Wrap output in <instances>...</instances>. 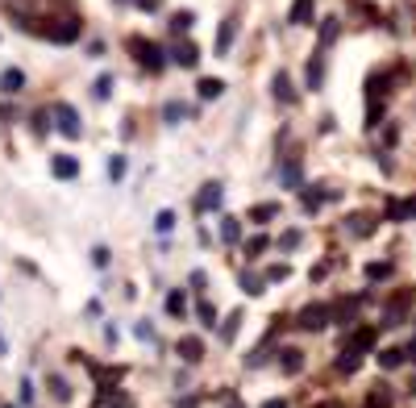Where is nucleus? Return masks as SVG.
<instances>
[{"label": "nucleus", "mask_w": 416, "mask_h": 408, "mask_svg": "<svg viewBox=\"0 0 416 408\" xmlns=\"http://www.w3.org/2000/svg\"><path fill=\"white\" fill-rule=\"evenodd\" d=\"M108 175H113V179H125V158H121V154L108 158Z\"/></svg>", "instance_id": "2f4dec72"}, {"label": "nucleus", "mask_w": 416, "mask_h": 408, "mask_svg": "<svg viewBox=\"0 0 416 408\" xmlns=\"http://www.w3.org/2000/svg\"><path fill=\"white\" fill-rule=\"evenodd\" d=\"M329 317H333V309H329V304H313V309H304V313H300V321H296V325H300V329H325V325H329Z\"/></svg>", "instance_id": "f03ea898"}, {"label": "nucleus", "mask_w": 416, "mask_h": 408, "mask_svg": "<svg viewBox=\"0 0 416 408\" xmlns=\"http://www.w3.org/2000/svg\"><path fill=\"white\" fill-rule=\"evenodd\" d=\"M0 354H4V338H0Z\"/></svg>", "instance_id": "c03bdc74"}, {"label": "nucleus", "mask_w": 416, "mask_h": 408, "mask_svg": "<svg viewBox=\"0 0 416 408\" xmlns=\"http://www.w3.org/2000/svg\"><path fill=\"white\" fill-rule=\"evenodd\" d=\"M192 25H196V13H175V17H171V29H175V33H188Z\"/></svg>", "instance_id": "4be33fe9"}, {"label": "nucleus", "mask_w": 416, "mask_h": 408, "mask_svg": "<svg viewBox=\"0 0 416 408\" xmlns=\"http://www.w3.org/2000/svg\"><path fill=\"white\" fill-rule=\"evenodd\" d=\"M238 321H242V317H238V313H233V317H229V321H225V342H229V338H233V334H238Z\"/></svg>", "instance_id": "58836bf2"}, {"label": "nucleus", "mask_w": 416, "mask_h": 408, "mask_svg": "<svg viewBox=\"0 0 416 408\" xmlns=\"http://www.w3.org/2000/svg\"><path fill=\"white\" fill-rule=\"evenodd\" d=\"M321 408H333V405H321Z\"/></svg>", "instance_id": "49530a36"}, {"label": "nucleus", "mask_w": 416, "mask_h": 408, "mask_svg": "<svg viewBox=\"0 0 416 408\" xmlns=\"http://www.w3.org/2000/svg\"><path fill=\"white\" fill-rule=\"evenodd\" d=\"M408 217H416V200H408Z\"/></svg>", "instance_id": "37998d69"}, {"label": "nucleus", "mask_w": 416, "mask_h": 408, "mask_svg": "<svg viewBox=\"0 0 416 408\" xmlns=\"http://www.w3.org/2000/svg\"><path fill=\"white\" fill-rule=\"evenodd\" d=\"M113 408H133V400H129V396H117V400H113Z\"/></svg>", "instance_id": "a19ab883"}, {"label": "nucleus", "mask_w": 416, "mask_h": 408, "mask_svg": "<svg viewBox=\"0 0 416 408\" xmlns=\"http://www.w3.org/2000/svg\"><path fill=\"white\" fill-rule=\"evenodd\" d=\"M338 33H342L338 17H325V21H321V46H333V42H338Z\"/></svg>", "instance_id": "f3484780"}, {"label": "nucleus", "mask_w": 416, "mask_h": 408, "mask_svg": "<svg viewBox=\"0 0 416 408\" xmlns=\"http://www.w3.org/2000/svg\"><path fill=\"white\" fill-rule=\"evenodd\" d=\"M79 38V21L75 17H63L54 29H50V42H58V46H67V42H75Z\"/></svg>", "instance_id": "39448f33"}, {"label": "nucleus", "mask_w": 416, "mask_h": 408, "mask_svg": "<svg viewBox=\"0 0 416 408\" xmlns=\"http://www.w3.org/2000/svg\"><path fill=\"white\" fill-rule=\"evenodd\" d=\"M346 229H354L358 238H367V234H371L375 225H371V217H350V221H346Z\"/></svg>", "instance_id": "cd10ccee"}, {"label": "nucleus", "mask_w": 416, "mask_h": 408, "mask_svg": "<svg viewBox=\"0 0 416 408\" xmlns=\"http://www.w3.org/2000/svg\"><path fill=\"white\" fill-rule=\"evenodd\" d=\"M288 21H292V25H308V21H313V0H292Z\"/></svg>", "instance_id": "4468645a"}, {"label": "nucleus", "mask_w": 416, "mask_h": 408, "mask_svg": "<svg viewBox=\"0 0 416 408\" xmlns=\"http://www.w3.org/2000/svg\"><path fill=\"white\" fill-rule=\"evenodd\" d=\"M279 179H283V188H304V167H300V158H288L283 171H279Z\"/></svg>", "instance_id": "1a4fd4ad"}, {"label": "nucleus", "mask_w": 416, "mask_h": 408, "mask_svg": "<svg viewBox=\"0 0 416 408\" xmlns=\"http://www.w3.org/2000/svg\"><path fill=\"white\" fill-rule=\"evenodd\" d=\"M404 309H408V296H396V300L383 309V325H400V321H404Z\"/></svg>", "instance_id": "ddd939ff"}, {"label": "nucleus", "mask_w": 416, "mask_h": 408, "mask_svg": "<svg viewBox=\"0 0 416 408\" xmlns=\"http://www.w3.org/2000/svg\"><path fill=\"white\" fill-rule=\"evenodd\" d=\"M221 200H225V188H221V183H204L200 196H196V209H200V213H213V209H221Z\"/></svg>", "instance_id": "20e7f679"}, {"label": "nucleus", "mask_w": 416, "mask_h": 408, "mask_svg": "<svg viewBox=\"0 0 416 408\" xmlns=\"http://www.w3.org/2000/svg\"><path fill=\"white\" fill-rule=\"evenodd\" d=\"M171 63H179V67H188V71H192V67L200 63V50H196L192 42H179V46L171 50Z\"/></svg>", "instance_id": "6e6552de"}, {"label": "nucleus", "mask_w": 416, "mask_h": 408, "mask_svg": "<svg viewBox=\"0 0 416 408\" xmlns=\"http://www.w3.org/2000/svg\"><path fill=\"white\" fill-rule=\"evenodd\" d=\"M404 359H408V350H383V354H379V367H383V371H396Z\"/></svg>", "instance_id": "aec40b11"}, {"label": "nucleus", "mask_w": 416, "mask_h": 408, "mask_svg": "<svg viewBox=\"0 0 416 408\" xmlns=\"http://www.w3.org/2000/svg\"><path fill=\"white\" fill-rule=\"evenodd\" d=\"M108 92H113V75H100L96 88H92V96H96V100H108Z\"/></svg>", "instance_id": "c85d7f7f"}, {"label": "nucleus", "mask_w": 416, "mask_h": 408, "mask_svg": "<svg viewBox=\"0 0 416 408\" xmlns=\"http://www.w3.org/2000/svg\"><path fill=\"white\" fill-rule=\"evenodd\" d=\"M242 292H250V296H263V279H254V275H242Z\"/></svg>", "instance_id": "72a5a7b5"}, {"label": "nucleus", "mask_w": 416, "mask_h": 408, "mask_svg": "<svg viewBox=\"0 0 416 408\" xmlns=\"http://www.w3.org/2000/svg\"><path fill=\"white\" fill-rule=\"evenodd\" d=\"M92 263H96V267H108V246H96V250H92Z\"/></svg>", "instance_id": "e433bc0d"}, {"label": "nucleus", "mask_w": 416, "mask_h": 408, "mask_svg": "<svg viewBox=\"0 0 416 408\" xmlns=\"http://www.w3.org/2000/svg\"><path fill=\"white\" fill-rule=\"evenodd\" d=\"M358 363H363V359H358V350H354V346H346V354L338 359V371H358Z\"/></svg>", "instance_id": "393cba45"}, {"label": "nucleus", "mask_w": 416, "mask_h": 408, "mask_svg": "<svg viewBox=\"0 0 416 408\" xmlns=\"http://www.w3.org/2000/svg\"><path fill=\"white\" fill-rule=\"evenodd\" d=\"M196 313H200V321H204V325H208V329H213V325H217V309H213V304H208V300H200V304H196Z\"/></svg>", "instance_id": "c756f323"}, {"label": "nucleus", "mask_w": 416, "mask_h": 408, "mask_svg": "<svg viewBox=\"0 0 416 408\" xmlns=\"http://www.w3.org/2000/svg\"><path fill=\"white\" fill-rule=\"evenodd\" d=\"M321 79H325V63H321V54L308 63V88H321Z\"/></svg>", "instance_id": "5701e85b"}, {"label": "nucleus", "mask_w": 416, "mask_h": 408, "mask_svg": "<svg viewBox=\"0 0 416 408\" xmlns=\"http://www.w3.org/2000/svg\"><path fill=\"white\" fill-rule=\"evenodd\" d=\"M367 275H371V279H383V275H392V267H388V263H371Z\"/></svg>", "instance_id": "c9c22d12"}, {"label": "nucleus", "mask_w": 416, "mask_h": 408, "mask_svg": "<svg viewBox=\"0 0 416 408\" xmlns=\"http://www.w3.org/2000/svg\"><path fill=\"white\" fill-rule=\"evenodd\" d=\"M54 117H58V129H63L67 138H79V133H83V125H79V113H75L71 104H54Z\"/></svg>", "instance_id": "7ed1b4c3"}, {"label": "nucleus", "mask_w": 416, "mask_h": 408, "mask_svg": "<svg viewBox=\"0 0 416 408\" xmlns=\"http://www.w3.org/2000/svg\"><path fill=\"white\" fill-rule=\"evenodd\" d=\"M233 38H238V17H225V21H221V29H217V54H229Z\"/></svg>", "instance_id": "423d86ee"}, {"label": "nucleus", "mask_w": 416, "mask_h": 408, "mask_svg": "<svg viewBox=\"0 0 416 408\" xmlns=\"http://www.w3.org/2000/svg\"><path fill=\"white\" fill-rule=\"evenodd\" d=\"M413 396H416V384H413Z\"/></svg>", "instance_id": "a18cd8bd"}, {"label": "nucleus", "mask_w": 416, "mask_h": 408, "mask_svg": "<svg viewBox=\"0 0 416 408\" xmlns=\"http://www.w3.org/2000/svg\"><path fill=\"white\" fill-rule=\"evenodd\" d=\"M133 50H138V63H142V67H150V71H163V63H167V58H163V50H158L154 42H142V38H133Z\"/></svg>", "instance_id": "f257e3e1"}, {"label": "nucleus", "mask_w": 416, "mask_h": 408, "mask_svg": "<svg viewBox=\"0 0 416 408\" xmlns=\"http://www.w3.org/2000/svg\"><path fill=\"white\" fill-rule=\"evenodd\" d=\"M263 408H288V400H267Z\"/></svg>", "instance_id": "79ce46f5"}, {"label": "nucleus", "mask_w": 416, "mask_h": 408, "mask_svg": "<svg viewBox=\"0 0 416 408\" xmlns=\"http://www.w3.org/2000/svg\"><path fill=\"white\" fill-rule=\"evenodd\" d=\"M288 275H292V267H288V263H275V267L267 271V279H271V284H279V279H288Z\"/></svg>", "instance_id": "473e14b6"}, {"label": "nucleus", "mask_w": 416, "mask_h": 408, "mask_svg": "<svg viewBox=\"0 0 416 408\" xmlns=\"http://www.w3.org/2000/svg\"><path fill=\"white\" fill-rule=\"evenodd\" d=\"M283 246H288V250H292V246H300V234H296V229H288V234H283Z\"/></svg>", "instance_id": "ea45409f"}, {"label": "nucleus", "mask_w": 416, "mask_h": 408, "mask_svg": "<svg viewBox=\"0 0 416 408\" xmlns=\"http://www.w3.org/2000/svg\"><path fill=\"white\" fill-rule=\"evenodd\" d=\"M154 229H158V234H171V229H175V213H171V209H163V213L154 217Z\"/></svg>", "instance_id": "bb28decb"}, {"label": "nucleus", "mask_w": 416, "mask_h": 408, "mask_svg": "<svg viewBox=\"0 0 416 408\" xmlns=\"http://www.w3.org/2000/svg\"><path fill=\"white\" fill-rule=\"evenodd\" d=\"M275 96H279L283 104H296V88H292L288 71H279V75H275Z\"/></svg>", "instance_id": "2eb2a0df"}, {"label": "nucleus", "mask_w": 416, "mask_h": 408, "mask_svg": "<svg viewBox=\"0 0 416 408\" xmlns=\"http://www.w3.org/2000/svg\"><path fill=\"white\" fill-rule=\"evenodd\" d=\"M21 88H25V71H17V67H8V71L0 75V92H4V96H17Z\"/></svg>", "instance_id": "f8f14e48"}, {"label": "nucleus", "mask_w": 416, "mask_h": 408, "mask_svg": "<svg viewBox=\"0 0 416 408\" xmlns=\"http://www.w3.org/2000/svg\"><path fill=\"white\" fill-rule=\"evenodd\" d=\"M350 346H354L358 354H363V350H371V346H375V329H358V334L350 338Z\"/></svg>", "instance_id": "412c9836"}, {"label": "nucleus", "mask_w": 416, "mask_h": 408, "mask_svg": "<svg viewBox=\"0 0 416 408\" xmlns=\"http://www.w3.org/2000/svg\"><path fill=\"white\" fill-rule=\"evenodd\" d=\"M275 213H279V204H254V209H250V221H258V225H263V221H271Z\"/></svg>", "instance_id": "b1692460"}, {"label": "nucleus", "mask_w": 416, "mask_h": 408, "mask_svg": "<svg viewBox=\"0 0 416 408\" xmlns=\"http://www.w3.org/2000/svg\"><path fill=\"white\" fill-rule=\"evenodd\" d=\"M279 367H283V375H300V371H304V350L288 346V350L279 354Z\"/></svg>", "instance_id": "9b49d317"}, {"label": "nucleus", "mask_w": 416, "mask_h": 408, "mask_svg": "<svg viewBox=\"0 0 416 408\" xmlns=\"http://www.w3.org/2000/svg\"><path fill=\"white\" fill-rule=\"evenodd\" d=\"M54 396H58V400H71V388H67L58 375H54Z\"/></svg>", "instance_id": "4c0bfd02"}, {"label": "nucleus", "mask_w": 416, "mask_h": 408, "mask_svg": "<svg viewBox=\"0 0 416 408\" xmlns=\"http://www.w3.org/2000/svg\"><path fill=\"white\" fill-rule=\"evenodd\" d=\"M300 192H304V209H308V213H317V209L325 204V192H313V188H300Z\"/></svg>", "instance_id": "a878e982"}, {"label": "nucleus", "mask_w": 416, "mask_h": 408, "mask_svg": "<svg viewBox=\"0 0 416 408\" xmlns=\"http://www.w3.org/2000/svg\"><path fill=\"white\" fill-rule=\"evenodd\" d=\"M221 238L233 246V242L242 238V221H238V217H221Z\"/></svg>", "instance_id": "a211bd4d"}, {"label": "nucleus", "mask_w": 416, "mask_h": 408, "mask_svg": "<svg viewBox=\"0 0 416 408\" xmlns=\"http://www.w3.org/2000/svg\"><path fill=\"white\" fill-rule=\"evenodd\" d=\"M179 359H183V363H200V359H204V342L192 338V334L179 338Z\"/></svg>", "instance_id": "9d476101"}, {"label": "nucleus", "mask_w": 416, "mask_h": 408, "mask_svg": "<svg viewBox=\"0 0 416 408\" xmlns=\"http://www.w3.org/2000/svg\"><path fill=\"white\" fill-rule=\"evenodd\" d=\"M50 171H54V179H75V175H79V163H75L71 154H54V158H50Z\"/></svg>", "instance_id": "0eeeda50"}, {"label": "nucleus", "mask_w": 416, "mask_h": 408, "mask_svg": "<svg viewBox=\"0 0 416 408\" xmlns=\"http://www.w3.org/2000/svg\"><path fill=\"white\" fill-rule=\"evenodd\" d=\"M388 217H392V221H404V217H408V204L392 200V204H388Z\"/></svg>", "instance_id": "f704fd0d"}, {"label": "nucleus", "mask_w": 416, "mask_h": 408, "mask_svg": "<svg viewBox=\"0 0 416 408\" xmlns=\"http://www.w3.org/2000/svg\"><path fill=\"white\" fill-rule=\"evenodd\" d=\"M196 92H200V100H217V96H221V92H225V83H221V79H213V75H208V79H200V83H196Z\"/></svg>", "instance_id": "dca6fc26"}, {"label": "nucleus", "mask_w": 416, "mask_h": 408, "mask_svg": "<svg viewBox=\"0 0 416 408\" xmlns=\"http://www.w3.org/2000/svg\"><path fill=\"white\" fill-rule=\"evenodd\" d=\"M167 313H171V317H188V296H183V292H171V296H167Z\"/></svg>", "instance_id": "6ab92c4d"}, {"label": "nucleus", "mask_w": 416, "mask_h": 408, "mask_svg": "<svg viewBox=\"0 0 416 408\" xmlns=\"http://www.w3.org/2000/svg\"><path fill=\"white\" fill-rule=\"evenodd\" d=\"M163 117H167V121H171V125H175V121H179V117H188V108H183V104H179V100H171V104H167V108H163Z\"/></svg>", "instance_id": "7c9ffc66"}]
</instances>
